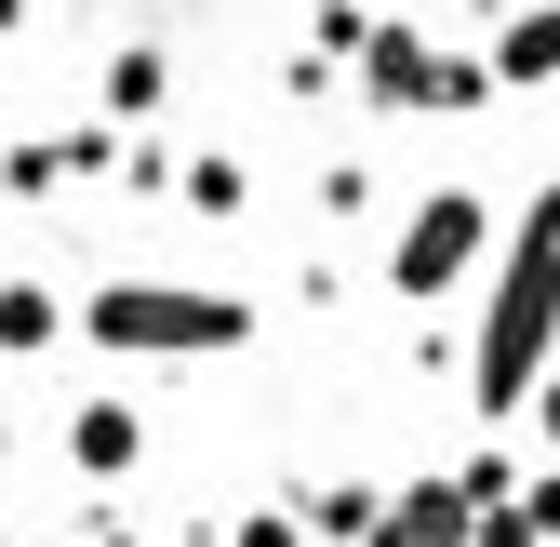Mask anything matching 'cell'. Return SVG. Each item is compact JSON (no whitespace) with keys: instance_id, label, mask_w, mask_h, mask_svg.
<instances>
[{"instance_id":"21","label":"cell","mask_w":560,"mask_h":547,"mask_svg":"<svg viewBox=\"0 0 560 547\" xmlns=\"http://www.w3.org/2000/svg\"><path fill=\"white\" fill-rule=\"evenodd\" d=\"M0 454H14V428H0Z\"/></svg>"},{"instance_id":"16","label":"cell","mask_w":560,"mask_h":547,"mask_svg":"<svg viewBox=\"0 0 560 547\" xmlns=\"http://www.w3.org/2000/svg\"><path fill=\"white\" fill-rule=\"evenodd\" d=\"M241 547H307V521H294V508H254V521H241Z\"/></svg>"},{"instance_id":"8","label":"cell","mask_w":560,"mask_h":547,"mask_svg":"<svg viewBox=\"0 0 560 547\" xmlns=\"http://www.w3.org/2000/svg\"><path fill=\"white\" fill-rule=\"evenodd\" d=\"M494 81H508V94L560 81V0H534V14H508V27H494Z\"/></svg>"},{"instance_id":"10","label":"cell","mask_w":560,"mask_h":547,"mask_svg":"<svg viewBox=\"0 0 560 547\" xmlns=\"http://www.w3.org/2000/svg\"><path fill=\"white\" fill-rule=\"evenodd\" d=\"M307 534H334V547H374V534H387V494H374V481H320V494H307Z\"/></svg>"},{"instance_id":"4","label":"cell","mask_w":560,"mask_h":547,"mask_svg":"<svg viewBox=\"0 0 560 547\" xmlns=\"http://www.w3.org/2000/svg\"><path fill=\"white\" fill-rule=\"evenodd\" d=\"M361 94H374V107H441V120H467V107H494L508 81H494V54H441L428 27H374Z\"/></svg>"},{"instance_id":"20","label":"cell","mask_w":560,"mask_h":547,"mask_svg":"<svg viewBox=\"0 0 560 547\" xmlns=\"http://www.w3.org/2000/svg\"><path fill=\"white\" fill-rule=\"evenodd\" d=\"M94 547H133V534H94Z\"/></svg>"},{"instance_id":"3","label":"cell","mask_w":560,"mask_h":547,"mask_svg":"<svg viewBox=\"0 0 560 547\" xmlns=\"http://www.w3.org/2000/svg\"><path fill=\"white\" fill-rule=\"evenodd\" d=\"M480 254H494V200H480V187H428L400 214V241H387V281H400V307H428V294L467 281Z\"/></svg>"},{"instance_id":"9","label":"cell","mask_w":560,"mask_h":547,"mask_svg":"<svg viewBox=\"0 0 560 547\" xmlns=\"http://www.w3.org/2000/svg\"><path fill=\"white\" fill-rule=\"evenodd\" d=\"M54 334H67V294L54 281H0V361H40Z\"/></svg>"},{"instance_id":"17","label":"cell","mask_w":560,"mask_h":547,"mask_svg":"<svg viewBox=\"0 0 560 547\" xmlns=\"http://www.w3.org/2000/svg\"><path fill=\"white\" fill-rule=\"evenodd\" d=\"M480 547H547V534H534L521 508H480Z\"/></svg>"},{"instance_id":"12","label":"cell","mask_w":560,"mask_h":547,"mask_svg":"<svg viewBox=\"0 0 560 547\" xmlns=\"http://www.w3.org/2000/svg\"><path fill=\"white\" fill-rule=\"evenodd\" d=\"M187 200H200V214H254V174H241L228 148H200V161H187Z\"/></svg>"},{"instance_id":"6","label":"cell","mask_w":560,"mask_h":547,"mask_svg":"<svg viewBox=\"0 0 560 547\" xmlns=\"http://www.w3.org/2000/svg\"><path fill=\"white\" fill-rule=\"evenodd\" d=\"M374 547H480V494L467 481H400V508H387Z\"/></svg>"},{"instance_id":"15","label":"cell","mask_w":560,"mask_h":547,"mask_svg":"<svg viewBox=\"0 0 560 547\" xmlns=\"http://www.w3.org/2000/svg\"><path fill=\"white\" fill-rule=\"evenodd\" d=\"M521 521H534V534L560 547V467H534V481H521Z\"/></svg>"},{"instance_id":"1","label":"cell","mask_w":560,"mask_h":547,"mask_svg":"<svg viewBox=\"0 0 560 547\" xmlns=\"http://www.w3.org/2000/svg\"><path fill=\"white\" fill-rule=\"evenodd\" d=\"M547 374H560V174L508 228V267H494V294H480V348H467V400L508 428V415H534Z\"/></svg>"},{"instance_id":"19","label":"cell","mask_w":560,"mask_h":547,"mask_svg":"<svg viewBox=\"0 0 560 547\" xmlns=\"http://www.w3.org/2000/svg\"><path fill=\"white\" fill-rule=\"evenodd\" d=\"M14 14H27V0H0V27H14Z\"/></svg>"},{"instance_id":"14","label":"cell","mask_w":560,"mask_h":547,"mask_svg":"<svg viewBox=\"0 0 560 547\" xmlns=\"http://www.w3.org/2000/svg\"><path fill=\"white\" fill-rule=\"evenodd\" d=\"M320 214H374V174L361 161H320Z\"/></svg>"},{"instance_id":"2","label":"cell","mask_w":560,"mask_h":547,"mask_svg":"<svg viewBox=\"0 0 560 547\" xmlns=\"http://www.w3.org/2000/svg\"><path fill=\"white\" fill-rule=\"evenodd\" d=\"M81 334H94L107 361H228L241 334H254V307L228 281H94L81 294Z\"/></svg>"},{"instance_id":"11","label":"cell","mask_w":560,"mask_h":547,"mask_svg":"<svg viewBox=\"0 0 560 547\" xmlns=\"http://www.w3.org/2000/svg\"><path fill=\"white\" fill-rule=\"evenodd\" d=\"M161 94H174V54H161V40H133V54H107V120H148Z\"/></svg>"},{"instance_id":"18","label":"cell","mask_w":560,"mask_h":547,"mask_svg":"<svg viewBox=\"0 0 560 547\" xmlns=\"http://www.w3.org/2000/svg\"><path fill=\"white\" fill-rule=\"evenodd\" d=\"M534 441H547V467H560V374L534 387Z\"/></svg>"},{"instance_id":"13","label":"cell","mask_w":560,"mask_h":547,"mask_svg":"<svg viewBox=\"0 0 560 547\" xmlns=\"http://www.w3.org/2000/svg\"><path fill=\"white\" fill-rule=\"evenodd\" d=\"M454 481H467L480 508H521V467H508V454H467V467H454Z\"/></svg>"},{"instance_id":"7","label":"cell","mask_w":560,"mask_h":547,"mask_svg":"<svg viewBox=\"0 0 560 547\" xmlns=\"http://www.w3.org/2000/svg\"><path fill=\"white\" fill-rule=\"evenodd\" d=\"M67 467H81V481H133V467H148V415H133V400H81V415H67Z\"/></svg>"},{"instance_id":"5","label":"cell","mask_w":560,"mask_h":547,"mask_svg":"<svg viewBox=\"0 0 560 547\" xmlns=\"http://www.w3.org/2000/svg\"><path fill=\"white\" fill-rule=\"evenodd\" d=\"M120 120H81V133H40V148L0 161V200H40V187H81V174H120Z\"/></svg>"}]
</instances>
